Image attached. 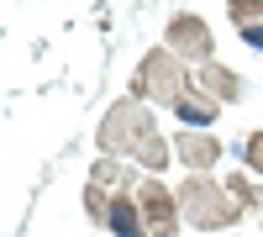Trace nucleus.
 <instances>
[{
  "label": "nucleus",
  "mask_w": 263,
  "mask_h": 237,
  "mask_svg": "<svg viewBox=\"0 0 263 237\" xmlns=\"http://www.w3.org/2000/svg\"><path fill=\"white\" fill-rule=\"evenodd\" d=\"M84 211H90V216H111V206H105V195H100V185H90V190H84Z\"/></svg>",
  "instance_id": "nucleus-14"
},
{
  "label": "nucleus",
  "mask_w": 263,
  "mask_h": 237,
  "mask_svg": "<svg viewBox=\"0 0 263 237\" xmlns=\"http://www.w3.org/2000/svg\"><path fill=\"white\" fill-rule=\"evenodd\" d=\"M174 116H179L184 126H211V121H216V100H211V95H195V90H190L179 105H174Z\"/></svg>",
  "instance_id": "nucleus-9"
},
{
  "label": "nucleus",
  "mask_w": 263,
  "mask_h": 237,
  "mask_svg": "<svg viewBox=\"0 0 263 237\" xmlns=\"http://www.w3.org/2000/svg\"><path fill=\"white\" fill-rule=\"evenodd\" d=\"M227 190H232V200H237V206H258V190L248 185V174H237V179H232Z\"/></svg>",
  "instance_id": "nucleus-12"
},
{
  "label": "nucleus",
  "mask_w": 263,
  "mask_h": 237,
  "mask_svg": "<svg viewBox=\"0 0 263 237\" xmlns=\"http://www.w3.org/2000/svg\"><path fill=\"white\" fill-rule=\"evenodd\" d=\"M137 95H153V100H168V105H179V100L190 95L179 58H174V53H147L142 74L132 79V100H137Z\"/></svg>",
  "instance_id": "nucleus-3"
},
{
  "label": "nucleus",
  "mask_w": 263,
  "mask_h": 237,
  "mask_svg": "<svg viewBox=\"0 0 263 237\" xmlns=\"http://www.w3.org/2000/svg\"><path fill=\"white\" fill-rule=\"evenodd\" d=\"M242 158H248V169H258V174H263V132H253V137L242 142Z\"/></svg>",
  "instance_id": "nucleus-13"
},
{
  "label": "nucleus",
  "mask_w": 263,
  "mask_h": 237,
  "mask_svg": "<svg viewBox=\"0 0 263 237\" xmlns=\"http://www.w3.org/2000/svg\"><path fill=\"white\" fill-rule=\"evenodd\" d=\"M227 11H232V21H237V32H242L253 48H263V0H253V6H248V0H232Z\"/></svg>",
  "instance_id": "nucleus-8"
},
{
  "label": "nucleus",
  "mask_w": 263,
  "mask_h": 237,
  "mask_svg": "<svg viewBox=\"0 0 263 237\" xmlns=\"http://www.w3.org/2000/svg\"><path fill=\"white\" fill-rule=\"evenodd\" d=\"M200 84H205V95H216V100H237L242 95V79H237L232 69H221V63H200Z\"/></svg>",
  "instance_id": "nucleus-7"
},
{
  "label": "nucleus",
  "mask_w": 263,
  "mask_h": 237,
  "mask_svg": "<svg viewBox=\"0 0 263 237\" xmlns=\"http://www.w3.org/2000/svg\"><path fill=\"white\" fill-rule=\"evenodd\" d=\"M100 148L105 153H132L142 169H163L168 163V148L158 142V126H153V116L142 111V100H121L111 116H105L100 126Z\"/></svg>",
  "instance_id": "nucleus-1"
},
{
  "label": "nucleus",
  "mask_w": 263,
  "mask_h": 237,
  "mask_svg": "<svg viewBox=\"0 0 263 237\" xmlns=\"http://www.w3.org/2000/svg\"><path fill=\"white\" fill-rule=\"evenodd\" d=\"M163 42H168V53H174V58H200V63H211V27H205L200 16H190V11L168 21Z\"/></svg>",
  "instance_id": "nucleus-5"
},
{
  "label": "nucleus",
  "mask_w": 263,
  "mask_h": 237,
  "mask_svg": "<svg viewBox=\"0 0 263 237\" xmlns=\"http://www.w3.org/2000/svg\"><path fill=\"white\" fill-rule=\"evenodd\" d=\"M137 206H142L147 232H158V237H174V232H179V222H184L179 195H168L163 179H142V185H137Z\"/></svg>",
  "instance_id": "nucleus-4"
},
{
  "label": "nucleus",
  "mask_w": 263,
  "mask_h": 237,
  "mask_svg": "<svg viewBox=\"0 0 263 237\" xmlns=\"http://www.w3.org/2000/svg\"><path fill=\"white\" fill-rule=\"evenodd\" d=\"M132 179H137V174H132V163H116L111 153H105V158L95 163V185H121V190H126Z\"/></svg>",
  "instance_id": "nucleus-11"
},
{
  "label": "nucleus",
  "mask_w": 263,
  "mask_h": 237,
  "mask_svg": "<svg viewBox=\"0 0 263 237\" xmlns=\"http://www.w3.org/2000/svg\"><path fill=\"white\" fill-rule=\"evenodd\" d=\"M105 227L121 232V237H147V227H142V216H137V206H132L126 195L111 200V216H105Z\"/></svg>",
  "instance_id": "nucleus-10"
},
{
  "label": "nucleus",
  "mask_w": 263,
  "mask_h": 237,
  "mask_svg": "<svg viewBox=\"0 0 263 237\" xmlns=\"http://www.w3.org/2000/svg\"><path fill=\"white\" fill-rule=\"evenodd\" d=\"M179 211H184V222L211 227V232H221V227H232L237 216H242V206L232 200V190L227 185H211L205 174H195V179L179 185Z\"/></svg>",
  "instance_id": "nucleus-2"
},
{
  "label": "nucleus",
  "mask_w": 263,
  "mask_h": 237,
  "mask_svg": "<svg viewBox=\"0 0 263 237\" xmlns=\"http://www.w3.org/2000/svg\"><path fill=\"white\" fill-rule=\"evenodd\" d=\"M179 158L195 169V174H205V169L221 158V142L205 137V132H179Z\"/></svg>",
  "instance_id": "nucleus-6"
}]
</instances>
